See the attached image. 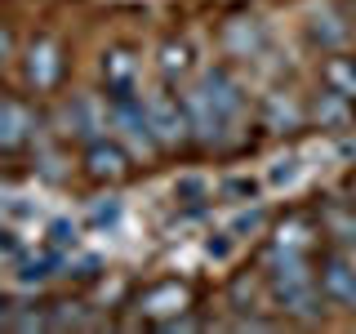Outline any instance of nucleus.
<instances>
[{
	"label": "nucleus",
	"instance_id": "1",
	"mask_svg": "<svg viewBox=\"0 0 356 334\" xmlns=\"http://www.w3.org/2000/svg\"><path fill=\"white\" fill-rule=\"evenodd\" d=\"M143 107H147V125H152V138H156V152H183L192 138V116H187V103H183V89H152L143 94Z\"/></svg>",
	"mask_w": 356,
	"mask_h": 334
},
{
	"label": "nucleus",
	"instance_id": "8",
	"mask_svg": "<svg viewBox=\"0 0 356 334\" xmlns=\"http://www.w3.org/2000/svg\"><path fill=\"white\" fill-rule=\"evenodd\" d=\"M307 31H312V45H316V49H325V54H339V49H348V45H352V22L343 18L334 5L312 9Z\"/></svg>",
	"mask_w": 356,
	"mask_h": 334
},
{
	"label": "nucleus",
	"instance_id": "9",
	"mask_svg": "<svg viewBox=\"0 0 356 334\" xmlns=\"http://www.w3.org/2000/svg\"><path fill=\"white\" fill-rule=\"evenodd\" d=\"M31 129H36L31 107L18 103V98H5V94H0V152L22 148V143L31 138Z\"/></svg>",
	"mask_w": 356,
	"mask_h": 334
},
{
	"label": "nucleus",
	"instance_id": "11",
	"mask_svg": "<svg viewBox=\"0 0 356 334\" xmlns=\"http://www.w3.org/2000/svg\"><path fill=\"white\" fill-rule=\"evenodd\" d=\"M103 81H107V94L116 89H138V54L129 45H111L103 54Z\"/></svg>",
	"mask_w": 356,
	"mask_h": 334
},
{
	"label": "nucleus",
	"instance_id": "2",
	"mask_svg": "<svg viewBox=\"0 0 356 334\" xmlns=\"http://www.w3.org/2000/svg\"><path fill=\"white\" fill-rule=\"evenodd\" d=\"M63 76H67V45L58 36H49V31L31 36L27 49H22V81H27V89L31 94H54L63 85Z\"/></svg>",
	"mask_w": 356,
	"mask_h": 334
},
{
	"label": "nucleus",
	"instance_id": "12",
	"mask_svg": "<svg viewBox=\"0 0 356 334\" xmlns=\"http://www.w3.org/2000/svg\"><path fill=\"white\" fill-rule=\"evenodd\" d=\"M187 81H192V49H187V40H165L161 45V85L187 89Z\"/></svg>",
	"mask_w": 356,
	"mask_h": 334
},
{
	"label": "nucleus",
	"instance_id": "14",
	"mask_svg": "<svg viewBox=\"0 0 356 334\" xmlns=\"http://www.w3.org/2000/svg\"><path fill=\"white\" fill-rule=\"evenodd\" d=\"M222 196H259V183L254 178H232V183H222Z\"/></svg>",
	"mask_w": 356,
	"mask_h": 334
},
{
	"label": "nucleus",
	"instance_id": "3",
	"mask_svg": "<svg viewBox=\"0 0 356 334\" xmlns=\"http://www.w3.org/2000/svg\"><path fill=\"white\" fill-rule=\"evenodd\" d=\"M316 276H321V294L330 308L356 312V263L343 245H330L325 254H316Z\"/></svg>",
	"mask_w": 356,
	"mask_h": 334
},
{
	"label": "nucleus",
	"instance_id": "13",
	"mask_svg": "<svg viewBox=\"0 0 356 334\" xmlns=\"http://www.w3.org/2000/svg\"><path fill=\"white\" fill-rule=\"evenodd\" d=\"M321 85L356 103V54H343V49L330 54V58L321 63Z\"/></svg>",
	"mask_w": 356,
	"mask_h": 334
},
{
	"label": "nucleus",
	"instance_id": "7",
	"mask_svg": "<svg viewBox=\"0 0 356 334\" xmlns=\"http://www.w3.org/2000/svg\"><path fill=\"white\" fill-rule=\"evenodd\" d=\"M129 161L134 156L111 138H98V143L85 148V174L94 178V183H120V178L129 174Z\"/></svg>",
	"mask_w": 356,
	"mask_h": 334
},
{
	"label": "nucleus",
	"instance_id": "18",
	"mask_svg": "<svg viewBox=\"0 0 356 334\" xmlns=\"http://www.w3.org/2000/svg\"><path fill=\"white\" fill-rule=\"evenodd\" d=\"M352 196H356V178H352Z\"/></svg>",
	"mask_w": 356,
	"mask_h": 334
},
{
	"label": "nucleus",
	"instance_id": "4",
	"mask_svg": "<svg viewBox=\"0 0 356 334\" xmlns=\"http://www.w3.org/2000/svg\"><path fill=\"white\" fill-rule=\"evenodd\" d=\"M67 125H72V134L89 148V143L107 138V129H111V103H107V98H98V94H76L72 103H67Z\"/></svg>",
	"mask_w": 356,
	"mask_h": 334
},
{
	"label": "nucleus",
	"instance_id": "16",
	"mask_svg": "<svg viewBox=\"0 0 356 334\" xmlns=\"http://www.w3.org/2000/svg\"><path fill=\"white\" fill-rule=\"evenodd\" d=\"M116 214H120L116 200H111V205H98V209H94V223H116Z\"/></svg>",
	"mask_w": 356,
	"mask_h": 334
},
{
	"label": "nucleus",
	"instance_id": "19",
	"mask_svg": "<svg viewBox=\"0 0 356 334\" xmlns=\"http://www.w3.org/2000/svg\"><path fill=\"white\" fill-rule=\"evenodd\" d=\"M352 22H356V9H352Z\"/></svg>",
	"mask_w": 356,
	"mask_h": 334
},
{
	"label": "nucleus",
	"instance_id": "6",
	"mask_svg": "<svg viewBox=\"0 0 356 334\" xmlns=\"http://www.w3.org/2000/svg\"><path fill=\"white\" fill-rule=\"evenodd\" d=\"M134 308H138L143 317H156V326H161V321H170V317H178V312L192 308V289H187L183 281H161V285L143 289Z\"/></svg>",
	"mask_w": 356,
	"mask_h": 334
},
{
	"label": "nucleus",
	"instance_id": "5",
	"mask_svg": "<svg viewBox=\"0 0 356 334\" xmlns=\"http://www.w3.org/2000/svg\"><path fill=\"white\" fill-rule=\"evenodd\" d=\"M263 125L272 134H294L307 125V103L294 94V89H272L263 98Z\"/></svg>",
	"mask_w": 356,
	"mask_h": 334
},
{
	"label": "nucleus",
	"instance_id": "17",
	"mask_svg": "<svg viewBox=\"0 0 356 334\" xmlns=\"http://www.w3.org/2000/svg\"><path fill=\"white\" fill-rule=\"evenodd\" d=\"M9 58H14V36H9V27L0 31V67H5Z\"/></svg>",
	"mask_w": 356,
	"mask_h": 334
},
{
	"label": "nucleus",
	"instance_id": "15",
	"mask_svg": "<svg viewBox=\"0 0 356 334\" xmlns=\"http://www.w3.org/2000/svg\"><path fill=\"white\" fill-rule=\"evenodd\" d=\"M54 245H76V228H67V223H54Z\"/></svg>",
	"mask_w": 356,
	"mask_h": 334
},
{
	"label": "nucleus",
	"instance_id": "10",
	"mask_svg": "<svg viewBox=\"0 0 356 334\" xmlns=\"http://www.w3.org/2000/svg\"><path fill=\"white\" fill-rule=\"evenodd\" d=\"M352 116H356V103L343 98V94H334V89H321L307 103V120L321 125V129H343V125H352Z\"/></svg>",
	"mask_w": 356,
	"mask_h": 334
}]
</instances>
